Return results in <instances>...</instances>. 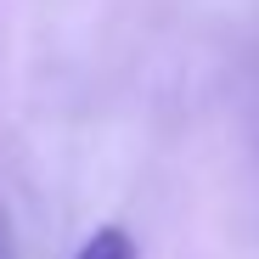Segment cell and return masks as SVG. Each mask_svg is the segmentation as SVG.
<instances>
[{
    "label": "cell",
    "instance_id": "cell-1",
    "mask_svg": "<svg viewBox=\"0 0 259 259\" xmlns=\"http://www.w3.org/2000/svg\"><path fill=\"white\" fill-rule=\"evenodd\" d=\"M73 259H141V253H136V237H130L124 226H102V231L84 237V248Z\"/></svg>",
    "mask_w": 259,
    "mask_h": 259
},
{
    "label": "cell",
    "instance_id": "cell-2",
    "mask_svg": "<svg viewBox=\"0 0 259 259\" xmlns=\"http://www.w3.org/2000/svg\"><path fill=\"white\" fill-rule=\"evenodd\" d=\"M0 259H6V242H0Z\"/></svg>",
    "mask_w": 259,
    "mask_h": 259
}]
</instances>
